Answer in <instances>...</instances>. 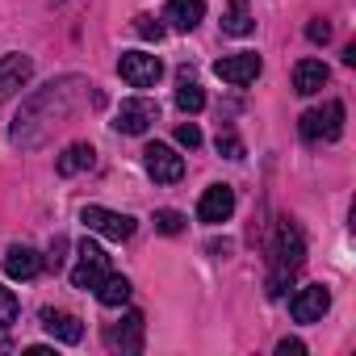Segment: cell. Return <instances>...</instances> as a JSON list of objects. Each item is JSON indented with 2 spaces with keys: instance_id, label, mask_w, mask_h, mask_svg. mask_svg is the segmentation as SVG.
I'll use <instances>...</instances> for the list:
<instances>
[{
  "instance_id": "31",
  "label": "cell",
  "mask_w": 356,
  "mask_h": 356,
  "mask_svg": "<svg viewBox=\"0 0 356 356\" xmlns=\"http://www.w3.org/2000/svg\"><path fill=\"white\" fill-rule=\"evenodd\" d=\"M0 352H9V343H5V339H0Z\"/></svg>"
},
{
  "instance_id": "14",
  "label": "cell",
  "mask_w": 356,
  "mask_h": 356,
  "mask_svg": "<svg viewBox=\"0 0 356 356\" xmlns=\"http://www.w3.org/2000/svg\"><path fill=\"white\" fill-rule=\"evenodd\" d=\"M42 327H47V335L55 339V343H80L84 339V323L76 318V314H67V310H42Z\"/></svg>"
},
{
  "instance_id": "9",
  "label": "cell",
  "mask_w": 356,
  "mask_h": 356,
  "mask_svg": "<svg viewBox=\"0 0 356 356\" xmlns=\"http://www.w3.org/2000/svg\"><path fill=\"white\" fill-rule=\"evenodd\" d=\"M143 314L138 310H126L118 323H109L105 327V348H113V352H143Z\"/></svg>"
},
{
  "instance_id": "8",
  "label": "cell",
  "mask_w": 356,
  "mask_h": 356,
  "mask_svg": "<svg viewBox=\"0 0 356 356\" xmlns=\"http://www.w3.org/2000/svg\"><path fill=\"white\" fill-rule=\"evenodd\" d=\"M155 118H159V105H155V101H147V97H130V101L118 105L113 126H118L122 134H147Z\"/></svg>"
},
{
  "instance_id": "4",
  "label": "cell",
  "mask_w": 356,
  "mask_h": 356,
  "mask_svg": "<svg viewBox=\"0 0 356 356\" xmlns=\"http://www.w3.org/2000/svg\"><path fill=\"white\" fill-rule=\"evenodd\" d=\"M80 222H84L92 235L113 239V243H122V239L134 235V218H130V214H118V210H105V206H84V210H80Z\"/></svg>"
},
{
  "instance_id": "30",
  "label": "cell",
  "mask_w": 356,
  "mask_h": 356,
  "mask_svg": "<svg viewBox=\"0 0 356 356\" xmlns=\"http://www.w3.org/2000/svg\"><path fill=\"white\" fill-rule=\"evenodd\" d=\"M343 63H348V67L356 63V42H348V47H343Z\"/></svg>"
},
{
  "instance_id": "19",
  "label": "cell",
  "mask_w": 356,
  "mask_h": 356,
  "mask_svg": "<svg viewBox=\"0 0 356 356\" xmlns=\"http://www.w3.org/2000/svg\"><path fill=\"white\" fill-rule=\"evenodd\" d=\"M130 281L122 277V273H105L101 281H97V302L101 306H122V302H130Z\"/></svg>"
},
{
  "instance_id": "1",
  "label": "cell",
  "mask_w": 356,
  "mask_h": 356,
  "mask_svg": "<svg viewBox=\"0 0 356 356\" xmlns=\"http://www.w3.org/2000/svg\"><path fill=\"white\" fill-rule=\"evenodd\" d=\"M84 88V80H51L47 88H38L26 105H22V113H17V122H13V143H22V147H30L34 143V126H42L38 130V138H47V130H51V122L55 118H63L72 105H76V92Z\"/></svg>"
},
{
  "instance_id": "17",
  "label": "cell",
  "mask_w": 356,
  "mask_h": 356,
  "mask_svg": "<svg viewBox=\"0 0 356 356\" xmlns=\"http://www.w3.org/2000/svg\"><path fill=\"white\" fill-rule=\"evenodd\" d=\"M202 17H206V0H168V13H163V22H172V30L181 34L197 30Z\"/></svg>"
},
{
  "instance_id": "11",
  "label": "cell",
  "mask_w": 356,
  "mask_h": 356,
  "mask_svg": "<svg viewBox=\"0 0 356 356\" xmlns=\"http://www.w3.org/2000/svg\"><path fill=\"white\" fill-rule=\"evenodd\" d=\"M214 72H218V80H227V84L243 88V84H252V80L264 72V63H260V55L239 51V55H222V59L214 63Z\"/></svg>"
},
{
  "instance_id": "24",
  "label": "cell",
  "mask_w": 356,
  "mask_h": 356,
  "mask_svg": "<svg viewBox=\"0 0 356 356\" xmlns=\"http://www.w3.org/2000/svg\"><path fill=\"white\" fill-rule=\"evenodd\" d=\"M134 34L147 38V42H159V38H163V26H159L151 13H138V17H134Z\"/></svg>"
},
{
  "instance_id": "6",
  "label": "cell",
  "mask_w": 356,
  "mask_h": 356,
  "mask_svg": "<svg viewBox=\"0 0 356 356\" xmlns=\"http://www.w3.org/2000/svg\"><path fill=\"white\" fill-rule=\"evenodd\" d=\"M118 72H122V80H126L130 88H155V84H159V76H163V63H159V55L122 51Z\"/></svg>"
},
{
  "instance_id": "29",
  "label": "cell",
  "mask_w": 356,
  "mask_h": 356,
  "mask_svg": "<svg viewBox=\"0 0 356 356\" xmlns=\"http://www.w3.org/2000/svg\"><path fill=\"white\" fill-rule=\"evenodd\" d=\"M26 356H55V348H42V343H34V348H26Z\"/></svg>"
},
{
  "instance_id": "20",
  "label": "cell",
  "mask_w": 356,
  "mask_h": 356,
  "mask_svg": "<svg viewBox=\"0 0 356 356\" xmlns=\"http://www.w3.org/2000/svg\"><path fill=\"white\" fill-rule=\"evenodd\" d=\"M222 30H227L231 38H248V34L256 30L248 0H231V5H227V13H222Z\"/></svg>"
},
{
  "instance_id": "16",
  "label": "cell",
  "mask_w": 356,
  "mask_h": 356,
  "mask_svg": "<svg viewBox=\"0 0 356 356\" xmlns=\"http://www.w3.org/2000/svg\"><path fill=\"white\" fill-rule=\"evenodd\" d=\"M327 80H331V72H327L323 59H302V63L293 67V92H298V97H314V92H323Z\"/></svg>"
},
{
  "instance_id": "7",
  "label": "cell",
  "mask_w": 356,
  "mask_h": 356,
  "mask_svg": "<svg viewBox=\"0 0 356 356\" xmlns=\"http://www.w3.org/2000/svg\"><path fill=\"white\" fill-rule=\"evenodd\" d=\"M143 163H147V176H151L155 185H176L185 176V159L176 155L168 143H151L143 151Z\"/></svg>"
},
{
  "instance_id": "21",
  "label": "cell",
  "mask_w": 356,
  "mask_h": 356,
  "mask_svg": "<svg viewBox=\"0 0 356 356\" xmlns=\"http://www.w3.org/2000/svg\"><path fill=\"white\" fill-rule=\"evenodd\" d=\"M176 105H181V113H202V109H206V92H202V84H197L189 72H181V88H176Z\"/></svg>"
},
{
  "instance_id": "5",
  "label": "cell",
  "mask_w": 356,
  "mask_h": 356,
  "mask_svg": "<svg viewBox=\"0 0 356 356\" xmlns=\"http://www.w3.org/2000/svg\"><path fill=\"white\" fill-rule=\"evenodd\" d=\"M109 273V256H105V248L101 243H92V239H84L80 248H76V268H72V285L76 289H97V281Z\"/></svg>"
},
{
  "instance_id": "13",
  "label": "cell",
  "mask_w": 356,
  "mask_h": 356,
  "mask_svg": "<svg viewBox=\"0 0 356 356\" xmlns=\"http://www.w3.org/2000/svg\"><path fill=\"white\" fill-rule=\"evenodd\" d=\"M42 268H47V260H42L34 248H26V243H13V248L5 252V273H9L13 281H34Z\"/></svg>"
},
{
  "instance_id": "22",
  "label": "cell",
  "mask_w": 356,
  "mask_h": 356,
  "mask_svg": "<svg viewBox=\"0 0 356 356\" xmlns=\"http://www.w3.org/2000/svg\"><path fill=\"white\" fill-rule=\"evenodd\" d=\"M155 231L159 235H181L185 231V214L181 210H155Z\"/></svg>"
},
{
  "instance_id": "26",
  "label": "cell",
  "mask_w": 356,
  "mask_h": 356,
  "mask_svg": "<svg viewBox=\"0 0 356 356\" xmlns=\"http://www.w3.org/2000/svg\"><path fill=\"white\" fill-rule=\"evenodd\" d=\"M218 155H227V159H243V143H239L235 134H218Z\"/></svg>"
},
{
  "instance_id": "12",
  "label": "cell",
  "mask_w": 356,
  "mask_h": 356,
  "mask_svg": "<svg viewBox=\"0 0 356 356\" xmlns=\"http://www.w3.org/2000/svg\"><path fill=\"white\" fill-rule=\"evenodd\" d=\"M231 214H235V189H231V185H210V189L202 193V202H197V222L218 227V222H227Z\"/></svg>"
},
{
  "instance_id": "23",
  "label": "cell",
  "mask_w": 356,
  "mask_h": 356,
  "mask_svg": "<svg viewBox=\"0 0 356 356\" xmlns=\"http://www.w3.org/2000/svg\"><path fill=\"white\" fill-rule=\"evenodd\" d=\"M17 293L13 289H5V285H0V331H9L13 323H17Z\"/></svg>"
},
{
  "instance_id": "3",
  "label": "cell",
  "mask_w": 356,
  "mask_h": 356,
  "mask_svg": "<svg viewBox=\"0 0 356 356\" xmlns=\"http://www.w3.org/2000/svg\"><path fill=\"white\" fill-rule=\"evenodd\" d=\"M298 130L306 143H335L343 134V105L339 101H327L323 109H306L298 118Z\"/></svg>"
},
{
  "instance_id": "18",
  "label": "cell",
  "mask_w": 356,
  "mask_h": 356,
  "mask_svg": "<svg viewBox=\"0 0 356 356\" xmlns=\"http://www.w3.org/2000/svg\"><path fill=\"white\" fill-rule=\"evenodd\" d=\"M92 163H97V151H92L88 143H72V147L59 155L55 168H59V176H76V172H88Z\"/></svg>"
},
{
  "instance_id": "27",
  "label": "cell",
  "mask_w": 356,
  "mask_h": 356,
  "mask_svg": "<svg viewBox=\"0 0 356 356\" xmlns=\"http://www.w3.org/2000/svg\"><path fill=\"white\" fill-rule=\"evenodd\" d=\"M306 38H310V42H327V38H331V26H327L323 17H314V22L306 26Z\"/></svg>"
},
{
  "instance_id": "2",
  "label": "cell",
  "mask_w": 356,
  "mask_h": 356,
  "mask_svg": "<svg viewBox=\"0 0 356 356\" xmlns=\"http://www.w3.org/2000/svg\"><path fill=\"white\" fill-rule=\"evenodd\" d=\"M268 298H285V289L293 285L298 268L306 264V239L302 227L293 218H281L273 231V248H268Z\"/></svg>"
},
{
  "instance_id": "25",
  "label": "cell",
  "mask_w": 356,
  "mask_h": 356,
  "mask_svg": "<svg viewBox=\"0 0 356 356\" xmlns=\"http://www.w3.org/2000/svg\"><path fill=\"white\" fill-rule=\"evenodd\" d=\"M176 143H181V147H202V130L193 126V122H185V126H176Z\"/></svg>"
},
{
  "instance_id": "28",
  "label": "cell",
  "mask_w": 356,
  "mask_h": 356,
  "mask_svg": "<svg viewBox=\"0 0 356 356\" xmlns=\"http://www.w3.org/2000/svg\"><path fill=\"white\" fill-rule=\"evenodd\" d=\"M302 352H306L302 339H281V343H277V356H302Z\"/></svg>"
},
{
  "instance_id": "15",
  "label": "cell",
  "mask_w": 356,
  "mask_h": 356,
  "mask_svg": "<svg viewBox=\"0 0 356 356\" xmlns=\"http://www.w3.org/2000/svg\"><path fill=\"white\" fill-rule=\"evenodd\" d=\"M30 76H34V59L30 55H5L0 59V101L13 97Z\"/></svg>"
},
{
  "instance_id": "10",
  "label": "cell",
  "mask_w": 356,
  "mask_h": 356,
  "mask_svg": "<svg viewBox=\"0 0 356 356\" xmlns=\"http://www.w3.org/2000/svg\"><path fill=\"white\" fill-rule=\"evenodd\" d=\"M331 306V289L327 285H302L293 298H289V314L293 323H318Z\"/></svg>"
}]
</instances>
